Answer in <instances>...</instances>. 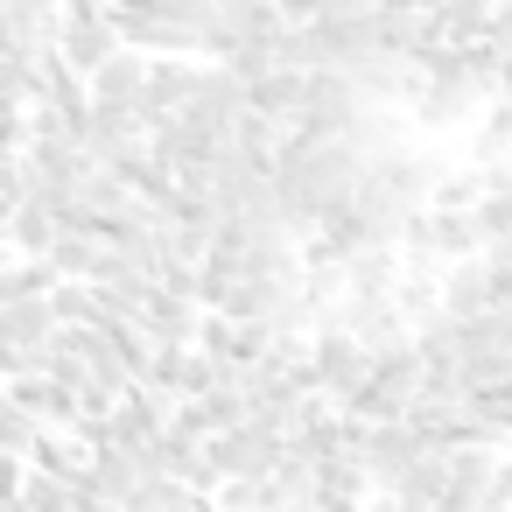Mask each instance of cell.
Returning a JSON list of instances; mask_svg holds the SVG:
<instances>
[{"instance_id":"6da1fadb","label":"cell","mask_w":512,"mask_h":512,"mask_svg":"<svg viewBox=\"0 0 512 512\" xmlns=\"http://www.w3.org/2000/svg\"><path fill=\"white\" fill-rule=\"evenodd\" d=\"M309 372H316V393L344 407V400H351V386L372 372V351H365L351 330L323 323V330H309Z\"/></svg>"},{"instance_id":"7a4b0ae2","label":"cell","mask_w":512,"mask_h":512,"mask_svg":"<svg viewBox=\"0 0 512 512\" xmlns=\"http://www.w3.org/2000/svg\"><path fill=\"white\" fill-rule=\"evenodd\" d=\"M197 449H204V463H211L218 477H260V470L281 456V435H274V428H260V421H239V428L204 435Z\"/></svg>"},{"instance_id":"3957f363","label":"cell","mask_w":512,"mask_h":512,"mask_svg":"<svg viewBox=\"0 0 512 512\" xmlns=\"http://www.w3.org/2000/svg\"><path fill=\"white\" fill-rule=\"evenodd\" d=\"M477 106H484V92H477V85H463V78H421V85L407 92V120H414V127H428V134L470 127V120H477Z\"/></svg>"},{"instance_id":"277c9868","label":"cell","mask_w":512,"mask_h":512,"mask_svg":"<svg viewBox=\"0 0 512 512\" xmlns=\"http://www.w3.org/2000/svg\"><path fill=\"white\" fill-rule=\"evenodd\" d=\"M78 78L92 71V64H106L113 50H120V36H113V22H106V8H85V15H64L57 22V43H50Z\"/></svg>"},{"instance_id":"5b68a950","label":"cell","mask_w":512,"mask_h":512,"mask_svg":"<svg viewBox=\"0 0 512 512\" xmlns=\"http://www.w3.org/2000/svg\"><path fill=\"white\" fill-rule=\"evenodd\" d=\"M197 92V57H148V78H141V127H155L162 113H176L183 99Z\"/></svg>"},{"instance_id":"8992f818","label":"cell","mask_w":512,"mask_h":512,"mask_svg":"<svg viewBox=\"0 0 512 512\" xmlns=\"http://www.w3.org/2000/svg\"><path fill=\"white\" fill-rule=\"evenodd\" d=\"M435 309L442 316H477V309H491V274H484V260L477 253H463V260H449L442 274H435Z\"/></svg>"},{"instance_id":"52a82bcc","label":"cell","mask_w":512,"mask_h":512,"mask_svg":"<svg viewBox=\"0 0 512 512\" xmlns=\"http://www.w3.org/2000/svg\"><path fill=\"white\" fill-rule=\"evenodd\" d=\"M141 78H148V57L120 43L106 64L85 71V92H92V99H113V106H141Z\"/></svg>"},{"instance_id":"ba28073f","label":"cell","mask_w":512,"mask_h":512,"mask_svg":"<svg viewBox=\"0 0 512 512\" xmlns=\"http://www.w3.org/2000/svg\"><path fill=\"white\" fill-rule=\"evenodd\" d=\"M302 85H309V71H288V64H267L260 78H239L246 106H253V113H267V120H295Z\"/></svg>"},{"instance_id":"9c48e42d","label":"cell","mask_w":512,"mask_h":512,"mask_svg":"<svg viewBox=\"0 0 512 512\" xmlns=\"http://www.w3.org/2000/svg\"><path fill=\"white\" fill-rule=\"evenodd\" d=\"M134 323H141L155 344H190V337H197V302L176 295V288H148V302H141Z\"/></svg>"},{"instance_id":"30bf717a","label":"cell","mask_w":512,"mask_h":512,"mask_svg":"<svg viewBox=\"0 0 512 512\" xmlns=\"http://www.w3.org/2000/svg\"><path fill=\"white\" fill-rule=\"evenodd\" d=\"M337 267H344V295H393V281H400V246H351Z\"/></svg>"},{"instance_id":"8fae6325","label":"cell","mask_w":512,"mask_h":512,"mask_svg":"<svg viewBox=\"0 0 512 512\" xmlns=\"http://www.w3.org/2000/svg\"><path fill=\"white\" fill-rule=\"evenodd\" d=\"M50 239H57V211L36 204V197H15V211L0 218V246L8 253H43Z\"/></svg>"},{"instance_id":"7c38bea8","label":"cell","mask_w":512,"mask_h":512,"mask_svg":"<svg viewBox=\"0 0 512 512\" xmlns=\"http://www.w3.org/2000/svg\"><path fill=\"white\" fill-rule=\"evenodd\" d=\"M50 330H57L50 295H8V302H0V337H8V344H43Z\"/></svg>"},{"instance_id":"4fadbf2b","label":"cell","mask_w":512,"mask_h":512,"mask_svg":"<svg viewBox=\"0 0 512 512\" xmlns=\"http://www.w3.org/2000/svg\"><path fill=\"white\" fill-rule=\"evenodd\" d=\"M512 155V99H484L477 106V134H470V162H505Z\"/></svg>"},{"instance_id":"5bb4252c","label":"cell","mask_w":512,"mask_h":512,"mask_svg":"<svg viewBox=\"0 0 512 512\" xmlns=\"http://www.w3.org/2000/svg\"><path fill=\"white\" fill-rule=\"evenodd\" d=\"M120 512H204V498H197L190 484H176V477L148 470V477L127 491V505H120Z\"/></svg>"},{"instance_id":"9a60e30c","label":"cell","mask_w":512,"mask_h":512,"mask_svg":"<svg viewBox=\"0 0 512 512\" xmlns=\"http://www.w3.org/2000/svg\"><path fill=\"white\" fill-rule=\"evenodd\" d=\"M428 239H435V253H442V260H463V253H477V246H484L477 218H470V211H449V204H428Z\"/></svg>"},{"instance_id":"2e32d148","label":"cell","mask_w":512,"mask_h":512,"mask_svg":"<svg viewBox=\"0 0 512 512\" xmlns=\"http://www.w3.org/2000/svg\"><path fill=\"white\" fill-rule=\"evenodd\" d=\"M491 8H498V0H442V8H435L442 43H477L484 22H491Z\"/></svg>"},{"instance_id":"e0dca14e","label":"cell","mask_w":512,"mask_h":512,"mask_svg":"<svg viewBox=\"0 0 512 512\" xmlns=\"http://www.w3.org/2000/svg\"><path fill=\"white\" fill-rule=\"evenodd\" d=\"M15 498H22L29 512H71V484H64L57 470H36V463H22V484H15Z\"/></svg>"},{"instance_id":"ac0fdd59","label":"cell","mask_w":512,"mask_h":512,"mask_svg":"<svg viewBox=\"0 0 512 512\" xmlns=\"http://www.w3.org/2000/svg\"><path fill=\"white\" fill-rule=\"evenodd\" d=\"M484 197V162H470V169H442V183H435V197L428 204H449V211H470Z\"/></svg>"},{"instance_id":"d6986e66","label":"cell","mask_w":512,"mask_h":512,"mask_svg":"<svg viewBox=\"0 0 512 512\" xmlns=\"http://www.w3.org/2000/svg\"><path fill=\"white\" fill-rule=\"evenodd\" d=\"M477 260H484V274H491V309H512V239L477 246Z\"/></svg>"},{"instance_id":"ffe728a7","label":"cell","mask_w":512,"mask_h":512,"mask_svg":"<svg viewBox=\"0 0 512 512\" xmlns=\"http://www.w3.org/2000/svg\"><path fill=\"white\" fill-rule=\"evenodd\" d=\"M477 512H512V449H498V456H491L484 491H477Z\"/></svg>"},{"instance_id":"44dd1931","label":"cell","mask_w":512,"mask_h":512,"mask_svg":"<svg viewBox=\"0 0 512 512\" xmlns=\"http://www.w3.org/2000/svg\"><path fill=\"white\" fill-rule=\"evenodd\" d=\"M29 435H36V414H22V407L8 400V407H0V449H8V456H29Z\"/></svg>"},{"instance_id":"7402d4cb","label":"cell","mask_w":512,"mask_h":512,"mask_svg":"<svg viewBox=\"0 0 512 512\" xmlns=\"http://www.w3.org/2000/svg\"><path fill=\"white\" fill-rule=\"evenodd\" d=\"M0 512H29V505H22V498H0Z\"/></svg>"}]
</instances>
